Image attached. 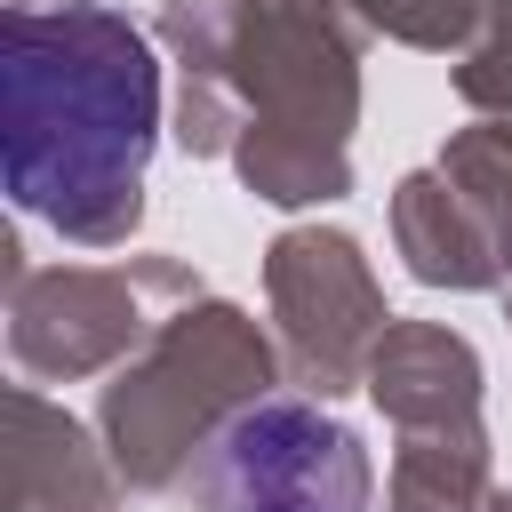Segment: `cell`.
Wrapping results in <instances>:
<instances>
[{
	"label": "cell",
	"mask_w": 512,
	"mask_h": 512,
	"mask_svg": "<svg viewBox=\"0 0 512 512\" xmlns=\"http://www.w3.org/2000/svg\"><path fill=\"white\" fill-rule=\"evenodd\" d=\"M160 136L152 40L96 8H8L0 24V168L24 216L104 240L136 216Z\"/></svg>",
	"instance_id": "6da1fadb"
},
{
	"label": "cell",
	"mask_w": 512,
	"mask_h": 512,
	"mask_svg": "<svg viewBox=\"0 0 512 512\" xmlns=\"http://www.w3.org/2000/svg\"><path fill=\"white\" fill-rule=\"evenodd\" d=\"M184 512H368V448L312 400L232 408L184 472Z\"/></svg>",
	"instance_id": "7a4b0ae2"
}]
</instances>
